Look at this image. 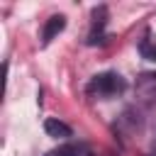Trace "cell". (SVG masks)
<instances>
[{"label":"cell","instance_id":"cell-3","mask_svg":"<svg viewBox=\"0 0 156 156\" xmlns=\"http://www.w3.org/2000/svg\"><path fill=\"white\" fill-rule=\"evenodd\" d=\"M63 27H66V17L63 15H51L49 20H46V24H44V32H41V44H49L58 32H63Z\"/></svg>","mask_w":156,"mask_h":156},{"label":"cell","instance_id":"cell-2","mask_svg":"<svg viewBox=\"0 0 156 156\" xmlns=\"http://www.w3.org/2000/svg\"><path fill=\"white\" fill-rule=\"evenodd\" d=\"M105 24H107V10L105 7H95L93 10V27H90V34H88V44H98L102 41V32H105Z\"/></svg>","mask_w":156,"mask_h":156},{"label":"cell","instance_id":"cell-1","mask_svg":"<svg viewBox=\"0 0 156 156\" xmlns=\"http://www.w3.org/2000/svg\"><path fill=\"white\" fill-rule=\"evenodd\" d=\"M124 88H127L124 78H122L119 73H115V71L98 73V76H93L90 83H88V93L95 95V98H115V95H119Z\"/></svg>","mask_w":156,"mask_h":156},{"label":"cell","instance_id":"cell-4","mask_svg":"<svg viewBox=\"0 0 156 156\" xmlns=\"http://www.w3.org/2000/svg\"><path fill=\"white\" fill-rule=\"evenodd\" d=\"M44 132H46L49 136H54V139H68V136L73 134L71 127H68L66 122L56 119V117H49V119L44 122Z\"/></svg>","mask_w":156,"mask_h":156},{"label":"cell","instance_id":"cell-6","mask_svg":"<svg viewBox=\"0 0 156 156\" xmlns=\"http://www.w3.org/2000/svg\"><path fill=\"white\" fill-rule=\"evenodd\" d=\"M139 54L144 56V58H149V61H154L156 58V39L149 34V37H144L141 41H139Z\"/></svg>","mask_w":156,"mask_h":156},{"label":"cell","instance_id":"cell-5","mask_svg":"<svg viewBox=\"0 0 156 156\" xmlns=\"http://www.w3.org/2000/svg\"><path fill=\"white\" fill-rule=\"evenodd\" d=\"M83 154H85V149L80 144H73V141H66V144L46 151V156H83Z\"/></svg>","mask_w":156,"mask_h":156}]
</instances>
